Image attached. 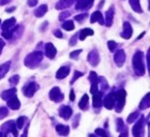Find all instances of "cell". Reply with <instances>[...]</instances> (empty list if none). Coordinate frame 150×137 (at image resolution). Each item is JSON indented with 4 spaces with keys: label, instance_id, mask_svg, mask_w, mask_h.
I'll return each mask as SVG.
<instances>
[{
    "label": "cell",
    "instance_id": "obj_2",
    "mask_svg": "<svg viewBox=\"0 0 150 137\" xmlns=\"http://www.w3.org/2000/svg\"><path fill=\"white\" fill-rule=\"evenodd\" d=\"M44 54L41 51H34L24 57V65L29 69H36L41 64Z\"/></svg>",
    "mask_w": 150,
    "mask_h": 137
},
{
    "label": "cell",
    "instance_id": "obj_26",
    "mask_svg": "<svg viewBox=\"0 0 150 137\" xmlns=\"http://www.w3.org/2000/svg\"><path fill=\"white\" fill-rule=\"evenodd\" d=\"M10 68H11V61H6L0 65V80L7 75Z\"/></svg>",
    "mask_w": 150,
    "mask_h": 137
},
{
    "label": "cell",
    "instance_id": "obj_56",
    "mask_svg": "<svg viewBox=\"0 0 150 137\" xmlns=\"http://www.w3.org/2000/svg\"><path fill=\"white\" fill-rule=\"evenodd\" d=\"M145 33H146L145 31H143V32H142V34H140V35H139V36L138 38H137V41H139V40H140V39H142V37H143V36H144V35H145Z\"/></svg>",
    "mask_w": 150,
    "mask_h": 137
},
{
    "label": "cell",
    "instance_id": "obj_41",
    "mask_svg": "<svg viewBox=\"0 0 150 137\" xmlns=\"http://www.w3.org/2000/svg\"><path fill=\"white\" fill-rule=\"evenodd\" d=\"M78 39H79V32H76V33H75V35H73L71 37V39L69 40V45L75 46L76 42H78Z\"/></svg>",
    "mask_w": 150,
    "mask_h": 137
},
{
    "label": "cell",
    "instance_id": "obj_20",
    "mask_svg": "<svg viewBox=\"0 0 150 137\" xmlns=\"http://www.w3.org/2000/svg\"><path fill=\"white\" fill-rule=\"evenodd\" d=\"M90 23H98L101 25H104V17L100 11H95L94 13H92V15L90 16Z\"/></svg>",
    "mask_w": 150,
    "mask_h": 137
},
{
    "label": "cell",
    "instance_id": "obj_14",
    "mask_svg": "<svg viewBox=\"0 0 150 137\" xmlns=\"http://www.w3.org/2000/svg\"><path fill=\"white\" fill-rule=\"evenodd\" d=\"M58 114H59V116L61 117L63 120L67 121V120H69L70 118L72 117L73 110H72L71 107L68 106V105H62V106L59 108Z\"/></svg>",
    "mask_w": 150,
    "mask_h": 137
},
{
    "label": "cell",
    "instance_id": "obj_12",
    "mask_svg": "<svg viewBox=\"0 0 150 137\" xmlns=\"http://www.w3.org/2000/svg\"><path fill=\"white\" fill-rule=\"evenodd\" d=\"M94 4V0H76V10L78 11H87Z\"/></svg>",
    "mask_w": 150,
    "mask_h": 137
},
{
    "label": "cell",
    "instance_id": "obj_31",
    "mask_svg": "<svg viewBox=\"0 0 150 137\" xmlns=\"http://www.w3.org/2000/svg\"><path fill=\"white\" fill-rule=\"evenodd\" d=\"M88 101H89V97L87 94H83L82 97L81 98L79 102V107L81 108V110H85L87 108V105H88Z\"/></svg>",
    "mask_w": 150,
    "mask_h": 137
},
{
    "label": "cell",
    "instance_id": "obj_27",
    "mask_svg": "<svg viewBox=\"0 0 150 137\" xmlns=\"http://www.w3.org/2000/svg\"><path fill=\"white\" fill-rule=\"evenodd\" d=\"M94 34V31L93 29L91 28H83V29L79 30V39L81 41H84L85 38L87 36H92Z\"/></svg>",
    "mask_w": 150,
    "mask_h": 137
},
{
    "label": "cell",
    "instance_id": "obj_54",
    "mask_svg": "<svg viewBox=\"0 0 150 137\" xmlns=\"http://www.w3.org/2000/svg\"><path fill=\"white\" fill-rule=\"evenodd\" d=\"M28 127H29V123H26V127H25V129H24V133H22V134H21V136H22V137H25V136H27Z\"/></svg>",
    "mask_w": 150,
    "mask_h": 137
},
{
    "label": "cell",
    "instance_id": "obj_35",
    "mask_svg": "<svg viewBox=\"0 0 150 137\" xmlns=\"http://www.w3.org/2000/svg\"><path fill=\"white\" fill-rule=\"evenodd\" d=\"M125 127L126 126L124 125V121L121 119V118H118L116 120V130L118 132H121Z\"/></svg>",
    "mask_w": 150,
    "mask_h": 137
},
{
    "label": "cell",
    "instance_id": "obj_10",
    "mask_svg": "<svg viewBox=\"0 0 150 137\" xmlns=\"http://www.w3.org/2000/svg\"><path fill=\"white\" fill-rule=\"evenodd\" d=\"M89 81L91 83V88H90V93L95 94L99 91V86H98V75L96 72L90 71L89 73Z\"/></svg>",
    "mask_w": 150,
    "mask_h": 137
},
{
    "label": "cell",
    "instance_id": "obj_59",
    "mask_svg": "<svg viewBox=\"0 0 150 137\" xmlns=\"http://www.w3.org/2000/svg\"><path fill=\"white\" fill-rule=\"evenodd\" d=\"M0 26H1V20H0Z\"/></svg>",
    "mask_w": 150,
    "mask_h": 137
},
{
    "label": "cell",
    "instance_id": "obj_29",
    "mask_svg": "<svg viewBox=\"0 0 150 137\" xmlns=\"http://www.w3.org/2000/svg\"><path fill=\"white\" fill-rule=\"evenodd\" d=\"M129 3H130L131 8L133 9L134 12L139 13V14H142V13L143 12L142 6H140L139 0H129Z\"/></svg>",
    "mask_w": 150,
    "mask_h": 137
},
{
    "label": "cell",
    "instance_id": "obj_5",
    "mask_svg": "<svg viewBox=\"0 0 150 137\" xmlns=\"http://www.w3.org/2000/svg\"><path fill=\"white\" fill-rule=\"evenodd\" d=\"M0 130L3 133V136H8L9 133H12L14 136H18V129H17V126H16L15 121L10 120L5 122L0 127Z\"/></svg>",
    "mask_w": 150,
    "mask_h": 137
},
{
    "label": "cell",
    "instance_id": "obj_36",
    "mask_svg": "<svg viewBox=\"0 0 150 137\" xmlns=\"http://www.w3.org/2000/svg\"><path fill=\"white\" fill-rule=\"evenodd\" d=\"M83 75H84L83 72H81V71H79V70H75V71H74V76H73L72 80L70 81V84L73 85L79 77H81V76H83Z\"/></svg>",
    "mask_w": 150,
    "mask_h": 137
},
{
    "label": "cell",
    "instance_id": "obj_18",
    "mask_svg": "<svg viewBox=\"0 0 150 137\" xmlns=\"http://www.w3.org/2000/svg\"><path fill=\"white\" fill-rule=\"evenodd\" d=\"M69 74H70V66L64 65V66H61V67L57 70L55 77L57 80H63V79H65Z\"/></svg>",
    "mask_w": 150,
    "mask_h": 137
},
{
    "label": "cell",
    "instance_id": "obj_55",
    "mask_svg": "<svg viewBox=\"0 0 150 137\" xmlns=\"http://www.w3.org/2000/svg\"><path fill=\"white\" fill-rule=\"evenodd\" d=\"M16 10V7H10L9 9H6V12L7 13H11V12H14Z\"/></svg>",
    "mask_w": 150,
    "mask_h": 137
},
{
    "label": "cell",
    "instance_id": "obj_39",
    "mask_svg": "<svg viewBox=\"0 0 150 137\" xmlns=\"http://www.w3.org/2000/svg\"><path fill=\"white\" fill-rule=\"evenodd\" d=\"M9 114V110L7 107L2 106L0 107V120H3L5 117H7Z\"/></svg>",
    "mask_w": 150,
    "mask_h": 137
},
{
    "label": "cell",
    "instance_id": "obj_11",
    "mask_svg": "<svg viewBox=\"0 0 150 137\" xmlns=\"http://www.w3.org/2000/svg\"><path fill=\"white\" fill-rule=\"evenodd\" d=\"M113 59H114V62H115L117 67H122L124 65V63H125V60H126V55H125L124 50H122V49L117 50L113 56Z\"/></svg>",
    "mask_w": 150,
    "mask_h": 137
},
{
    "label": "cell",
    "instance_id": "obj_30",
    "mask_svg": "<svg viewBox=\"0 0 150 137\" xmlns=\"http://www.w3.org/2000/svg\"><path fill=\"white\" fill-rule=\"evenodd\" d=\"M98 86H99V91L104 92L108 88V81L104 77H98Z\"/></svg>",
    "mask_w": 150,
    "mask_h": 137
},
{
    "label": "cell",
    "instance_id": "obj_24",
    "mask_svg": "<svg viewBox=\"0 0 150 137\" xmlns=\"http://www.w3.org/2000/svg\"><path fill=\"white\" fill-rule=\"evenodd\" d=\"M55 130H56V132H57V134H58V135L67 136L69 134V132H70V127L68 126L59 123V125H57L55 126Z\"/></svg>",
    "mask_w": 150,
    "mask_h": 137
},
{
    "label": "cell",
    "instance_id": "obj_21",
    "mask_svg": "<svg viewBox=\"0 0 150 137\" xmlns=\"http://www.w3.org/2000/svg\"><path fill=\"white\" fill-rule=\"evenodd\" d=\"M104 106L107 108L108 110H112L114 107V95L113 91L108 93L104 99Z\"/></svg>",
    "mask_w": 150,
    "mask_h": 137
},
{
    "label": "cell",
    "instance_id": "obj_3",
    "mask_svg": "<svg viewBox=\"0 0 150 137\" xmlns=\"http://www.w3.org/2000/svg\"><path fill=\"white\" fill-rule=\"evenodd\" d=\"M113 95H114V109H115V112L116 113L122 112L126 103V96H127L126 91L121 88V90H118L117 91H113Z\"/></svg>",
    "mask_w": 150,
    "mask_h": 137
},
{
    "label": "cell",
    "instance_id": "obj_49",
    "mask_svg": "<svg viewBox=\"0 0 150 137\" xmlns=\"http://www.w3.org/2000/svg\"><path fill=\"white\" fill-rule=\"evenodd\" d=\"M47 25H49V23H47V21H45V23H43V24L41 25L40 30L42 31V32H43V31H46V30H47Z\"/></svg>",
    "mask_w": 150,
    "mask_h": 137
},
{
    "label": "cell",
    "instance_id": "obj_33",
    "mask_svg": "<svg viewBox=\"0 0 150 137\" xmlns=\"http://www.w3.org/2000/svg\"><path fill=\"white\" fill-rule=\"evenodd\" d=\"M139 111H135V112H133V113H131L128 118H127V123H129V125H131V123H133L135 121L138 119V118L139 117Z\"/></svg>",
    "mask_w": 150,
    "mask_h": 137
},
{
    "label": "cell",
    "instance_id": "obj_47",
    "mask_svg": "<svg viewBox=\"0 0 150 137\" xmlns=\"http://www.w3.org/2000/svg\"><path fill=\"white\" fill-rule=\"evenodd\" d=\"M38 4V0H27V5L29 7H35Z\"/></svg>",
    "mask_w": 150,
    "mask_h": 137
},
{
    "label": "cell",
    "instance_id": "obj_38",
    "mask_svg": "<svg viewBox=\"0 0 150 137\" xmlns=\"http://www.w3.org/2000/svg\"><path fill=\"white\" fill-rule=\"evenodd\" d=\"M18 82H20V76L18 75H14L9 79V84H10L12 87L17 86L18 84Z\"/></svg>",
    "mask_w": 150,
    "mask_h": 137
},
{
    "label": "cell",
    "instance_id": "obj_57",
    "mask_svg": "<svg viewBox=\"0 0 150 137\" xmlns=\"http://www.w3.org/2000/svg\"><path fill=\"white\" fill-rule=\"evenodd\" d=\"M104 3H105V0H102V1L100 2V4L98 5V8H102V6H103Z\"/></svg>",
    "mask_w": 150,
    "mask_h": 137
},
{
    "label": "cell",
    "instance_id": "obj_58",
    "mask_svg": "<svg viewBox=\"0 0 150 137\" xmlns=\"http://www.w3.org/2000/svg\"><path fill=\"white\" fill-rule=\"evenodd\" d=\"M0 137H3V133L0 131Z\"/></svg>",
    "mask_w": 150,
    "mask_h": 137
},
{
    "label": "cell",
    "instance_id": "obj_40",
    "mask_svg": "<svg viewBox=\"0 0 150 137\" xmlns=\"http://www.w3.org/2000/svg\"><path fill=\"white\" fill-rule=\"evenodd\" d=\"M108 48L110 50V52L113 53L117 48V43L115 41H108Z\"/></svg>",
    "mask_w": 150,
    "mask_h": 137
},
{
    "label": "cell",
    "instance_id": "obj_32",
    "mask_svg": "<svg viewBox=\"0 0 150 137\" xmlns=\"http://www.w3.org/2000/svg\"><path fill=\"white\" fill-rule=\"evenodd\" d=\"M62 28L67 31H71L75 29V24L73 21H66L62 24Z\"/></svg>",
    "mask_w": 150,
    "mask_h": 137
},
{
    "label": "cell",
    "instance_id": "obj_8",
    "mask_svg": "<svg viewBox=\"0 0 150 137\" xmlns=\"http://www.w3.org/2000/svg\"><path fill=\"white\" fill-rule=\"evenodd\" d=\"M49 97L50 100L53 101V102L58 103V102L63 101V99H64V94L62 93L61 90H60L58 87H54L50 91Z\"/></svg>",
    "mask_w": 150,
    "mask_h": 137
},
{
    "label": "cell",
    "instance_id": "obj_15",
    "mask_svg": "<svg viewBox=\"0 0 150 137\" xmlns=\"http://www.w3.org/2000/svg\"><path fill=\"white\" fill-rule=\"evenodd\" d=\"M114 14H115V9H114V6H110V9L106 12V17H105V20H104V24H106L108 27H110L112 25L113 23V17H114Z\"/></svg>",
    "mask_w": 150,
    "mask_h": 137
},
{
    "label": "cell",
    "instance_id": "obj_23",
    "mask_svg": "<svg viewBox=\"0 0 150 137\" xmlns=\"http://www.w3.org/2000/svg\"><path fill=\"white\" fill-rule=\"evenodd\" d=\"M102 95H103V92H101V91H98L97 93L93 94L92 105H93V107L96 108V109H100L102 106Z\"/></svg>",
    "mask_w": 150,
    "mask_h": 137
},
{
    "label": "cell",
    "instance_id": "obj_25",
    "mask_svg": "<svg viewBox=\"0 0 150 137\" xmlns=\"http://www.w3.org/2000/svg\"><path fill=\"white\" fill-rule=\"evenodd\" d=\"M150 93L149 92H147L145 95H144V97L142 98V101H140V103L139 105V110H146V109H148L149 106H150Z\"/></svg>",
    "mask_w": 150,
    "mask_h": 137
},
{
    "label": "cell",
    "instance_id": "obj_28",
    "mask_svg": "<svg viewBox=\"0 0 150 137\" xmlns=\"http://www.w3.org/2000/svg\"><path fill=\"white\" fill-rule=\"evenodd\" d=\"M47 4H42L38 7L36 10L34 11V15L36 18H42L46 15V13L47 12Z\"/></svg>",
    "mask_w": 150,
    "mask_h": 137
},
{
    "label": "cell",
    "instance_id": "obj_1",
    "mask_svg": "<svg viewBox=\"0 0 150 137\" xmlns=\"http://www.w3.org/2000/svg\"><path fill=\"white\" fill-rule=\"evenodd\" d=\"M132 65L134 72L138 76H143L145 74V63L143 59V53L142 51H137L132 59Z\"/></svg>",
    "mask_w": 150,
    "mask_h": 137
},
{
    "label": "cell",
    "instance_id": "obj_7",
    "mask_svg": "<svg viewBox=\"0 0 150 137\" xmlns=\"http://www.w3.org/2000/svg\"><path fill=\"white\" fill-rule=\"evenodd\" d=\"M39 88H40L39 85L36 82H30L27 85L24 86L23 88H22V92H23L25 97L31 98L34 96V94L36 93L37 91H39Z\"/></svg>",
    "mask_w": 150,
    "mask_h": 137
},
{
    "label": "cell",
    "instance_id": "obj_42",
    "mask_svg": "<svg viewBox=\"0 0 150 137\" xmlns=\"http://www.w3.org/2000/svg\"><path fill=\"white\" fill-rule=\"evenodd\" d=\"M70 16H71V13H70L69 11H64V12H62L61 14L59 15L58 20H59L60 21H63L64 20H66L67 18H69Z\"/></svg>",
    "mask_w": 150,
    "mask_h": 137
},
{
    "label": "cell",
    "instance_id": "obj_51",
    "mask_svg": "<svg viewBox=\"0 0 150 137\" xmlns=\"http://www.w3.org/2000/svg\"><path fill=\"white\" fill-rule=\"evenodd\" d=\"M69 98H70V100L71 101H74L75 100V98H76V95H75V91H74V90H71V91H70V96H69Z\"/></svg>",
    "mask_w": 150,
    "mask_h": 137
},
{
    "label": "cell",
    "instance_id": "obj_4",
    "mask_svg": "<svg viewBox=\"0 0 150 137\" xmlns=\"http://www.w3.org/2000/svg\"><path fill=\"white\" fill-rule=\"evenodd\" d=\"M17 24V20L15 18H10L6 20L4 23L1 24L2 28V37L7 40H11L14 32V28Z\"/></svg>",
    "mask_w": 150,
    "mask_h": 137
},
{
    "label": "cell",
    "instance_id": "obj_43",
    "mask_svg": "<svg viewBox=\"0 0 150 137\" xmlns=\"http://www.w3.org/2000/svg\"><path fill=\"white\" fill-rule=\"evenodd\" d=\"M88 14L87 13H84V14H79V15H76L74 17V20L76 21H84L86 18H87Z\"/></svg>",
    "mask_w": 150,
    "mask_h": 137
},
{
    "label": "cell",
    "instance_id": "obj_34",
    "mask_svg": "<svg viewBox=\"0 0 150 137\" xmlns=\"http://www.w3.org/2000/svg\"><path fill=\"white\" fill-rule=\"evenodd\" d=\"M27 122V118L25 116H21L17 120V122H16V126H17V128L18 129H21L22 127L24 126L25 123Z\"/></svg>",
    "mask_w": 150,
    "mask_h": 137
},
{
    "label": "cell",
    "instance_id": "obj_19",
    "mask_svg": "<svg viewBox=\"0 0 150 137\" xmlns=\"http://www.w3.org/2000/svg\"><path fill=\"white\" fill-rule=\"evenodd\" d=\"M7 105L8 107L12 110H18L21 108V101L18 100V98L17 96V94L12 96L11 98H9L7 100Z\"/></svg>",
    "mask_w": 150,
    "mask_h": 137
},
{
    "label": "cell",
    "instance_id": "obj_53",
    "mask_svg": "<svg viewBox=\"0 0 150 137\" xmlns=\"http://www.w3.org/2000/svg\"><path fill=\"white\" fill-rule=\"evenodd\" d=\"M12 1V0H0V6H4V5H7L9 4Z\"/></svg>",
    "mask_w": 150,
    "mask_h": 137
},
{
    "label": "cell",
    "instance_id": "obj_45",
    "mask_svg": "<svg viewBox=\"0 0 150 137\" xmlns=\"http://www.w3.org/2000/svg\"><path fill=\"white\" fill-rule=\"evenodd\" d=\"M95 133H96V135L98 136H108V133H107V131L103 128H97L95 130Z\"/></svg>",
    "mask_w": 150,
    "mask_h": 137
},
{
    "label": "cell",
    "instance_id": "obj_46",
    "mask_svg": "<svg viewBox=\"0 0 150 137\" xmlns=\"http://www.w3.org/2000/svg\"><path fill=\"white\" fill-rule=\"evenodd\" d=\"M53 35L55 36L56 38H62L63 37V33H62V31L60 30V29H55L53 31Z\"/></svg>",
    "mask_w": 150,
    "mask_h": 137
},
{
    "label": "cell",
    "instance_id": "obj_52",
    "mask_svg": "<svg viewBox=\"0 0 150 137\" xmlns=\"http://www.w3.org/2000/svg\"><path fill=\"white\" fill-rule=\"evenodd\" d=\"M120 137H123V136H128V129H127V127H125L122 131H121V133L119 134Z\"/></svg>",
    "mask_w": 150,
    "mask_h": 137
},
{
    "label": "cell",
    "instance_id": "obj_16",
    "mask_svg": "<svg viewBox=\"0 0 150 137\" xmlns=\"http://www.w3.org/2000/svg\"><path fill=\"white\" fill-rule=\"evenodd\" d=\"M57 54L56 48L53 46L52 43H47L45 45V55L50 59H53Z\"/></svg>",
    "mask_w": 150,
    "mask_h": 137
},
{
    "label": "cell",
    "instance_id": "obj_50",
    "mask_svg": "<svg viewBox=\"0 0 150 137\" xmlns=\"http://www.w3.org/2000/svg\"><path fill=\"white\" fill-rule=\"evenodd\" d=\"M4 47H5V41L0 38V55H1L3 49H4Z\"/></svg>",
    "mask_w": 150,
    "mask_h": 137
},
{
    "label": "cell",
    "instance_id": "obj_22",
    "mask_svg": "<svg viewBox=\"0 0 150 137\" xmlns=\"http://www.w3.org/2000/svg\"><path fill=\"white\" fill-rule=\"evenodd\" d=\"M16 94H17V88L15 87H13L12 88H9V90L3 91L1 93H0V97H1L3 100L7 101L9 98H11L12 96H14Z\"/></svg>",
    "mask_w": 150,
    "mask_h": 137
},
{
    "label": "cell",
    "instance_id": "obj_48",
    "mask_svg": "<svg viewBox=\"0 0 150 137\" xmlns=\"http://www.w3.org/2000/svg\"><path fill=\"white\" fill-rule=\"evenodd\" d=\"M146 63H147V68L149 70L150 69V50H148L147 54H146Z\"/></svg>",
    "mask_w": 150,
    "mask_h": 137
},
{
    "label": "cell",
    "instance_id": "obj_17",
    "mask_svg": "<svg viewBox=\"0 0 150 137\" xmlns=\"http://www.w3.org/2000/svg\"><path fill=\"white\" fill-rule=\"evenodd\" d=\"M75 2H76V0H59L55 4V9L56 10H65V9L71 7Z\"/></svg>",
    "mask_w": 150,
    "mask_h": 137
},
{
    "label": "cell",
    "instance_id": "obj_6",
    "mask_svg": "<svg viewBox=\"0 0 150 137\" xmlns=\"http://www.w3.org/2000/svg\"><path fill=\"white\" fill-rule=\"evenodd\" d=\"M138 122L136 123V125L133 126L132 133L134 136H143L144 135V126H145V117L142 115H139L138 118Z\"/></svg>",
    "mask_w": 150,
    "mask_h": 137
},
{
    "label": "cell",
    "instance_id": "obj_37",
    "mask_svg": "<svg viewBox=\"0 0 150 137\" xmlns=\"http://www.w3.org/2000/svg\"><path fill=\"white\" fill-rule=\"evenodd\" d=\"M81 52H82L81 49L73 51V52L70 53V59H75V60H78L79 57V55L81 54Z\"/></svg>",
    "mask_w": 150,
    "mask_h": 137
},
{
    "label": "cell",
    "instance_id": "obj_44",
    "mask_svg": "<svg viewBox=\"0 0 150 137\" xmlns=\"http://www.w3.org/2000/svg\"><path fill=\"white\" fill-rule=\"evenodd\" d=\"M79 120H81V114H76L74 121H73V127L76 128L79 125Z\"/></svg>",
    "mask_w": 150,
    "mask_h": 137
},
{
    "label": "cell",
    "instance_id": "obj_9",
    "mask_svg": "<svg viewBox=\"0 0 150 137\" xmlns=\"http://www.w3.org/2000/svg\"><path fill=\"white\" fill-rule=\"evenodd\" d=\"M87 61L91 66L96 67V66L100 63V55L96 49L91 50L87 55Z\"/></svg>",
    "mask_w": 150,
    "mask_h": 137
},
{
    "label": "cell",
    "instance_id": "obj_13",
    "mask_svg": "<svg viewBox=\"0 0 150 137\" xmlns=\"http://www.w3.org/2000/svg\"><path fill=\"white\" fill-rule=\"evenodd\" d=\"M133 35V27L129 21H124L123 23V30L120 33V36L125 40H129Z\"/></svg>",
    "mask_w": 150,
    "mask_h": 137
}]
</instances>
